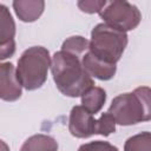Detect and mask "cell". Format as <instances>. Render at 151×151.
<instances>
[{"label":"cell","instance_id":"obj_1","mask_svg":"<svg viewBox=\"0 0 151 151\" xmlns=\"http://www.w3.org/2000/svg\"><path fill=\"white\" fill-rule=\"evenodd\" d=\"M79 58L67 51H60L53 57L52 74L58 88L65 96L78 97L93 86V81Z\"/></svg>","mask_w":151,"mask_h":151},{"label":"cell","instance_id":"obj_2","mask_svg":"<svg viewBox=\"0 0 151 151\" xmlns=\"http://www.w3.org/2000/svg\"><path fill=\"white\" fill-rule=\"evenodd\" d=\"M150 90L149 87L137 88L133 93L118 96L110 106L107 113L120 125H131L150 119Z\"/></svg>","mask_w":151,"mask_h":151},{"label":"cell","instance_id":"obj_3","mask_svg":"<svg viewBox=\"0 0 151 151\" xmlns=\"http://www.w3.org/2000/svg\"><path fill=\"white\" fill-rule=\"evenodd\" d=\"M125 32L107 24H100L92 31V40L88 44L90 52L99 60L116 65L126 46Z\"/></svg>","mask_w":151,"mask_h":151},{"label":"cell","instance_id":"obj_4","mask_svg":"<svg viewBox=\"0 0 151 151\" xmlns=\"http://www.w3.org/2000/svg\"><path fill=\"white\" fill-rule=\"evenodd\" d=\"M48 66V51L44 47H32L25 51L18 61L17 79L27 90L38 88L46 80Z\"/></svg>","mask_w":151,"mask_h":151},{"label":"cell","instance_id":"obj_5","mask_svg":"<svg viewBox=\"0 0 151 151\" xmlns=\"http://www.w3.org/2000/svg\"><path fill=\"white\" fill-rule=\"evenodd\" d=\"M116 122L110 113H104L99 119L83 106H74L70 116V132L79 138H86L92 134L109 136L114 132Z\"/></svg>","mask_w":151,"mask_h":151},{"label":"cell","instance_id":"obj_6","mask_svg":"<svg viewBox=\"0 0 151 151\" xmlns=\"http://www.w3.org/2000/svg\"><path fill=\"white\" fill-rule=\"evenodd\" d=\"M105 9L101 8L100 15L105 19L106 24L120 29L123 32L127 29H133L140 20V13L136 6L129 2H109Z\"/></svg>","mask_w":151,"mask_h":151},{"label":"cell","instance_id":"obj_7","mask_svg":"<svg viewBox=\"0 0 151 151\" xmlns=\"http://www.w3.org/2000/svg\"><path fill=\"white\" fill-rule=\"evenodd\" d=\"M14 21L8 9L0 5V59L8 58L14 53Z\"/></svg>","mask_w":151,"mask_h":151},{"label":"cell","instance_id":"obj_8","mask_svg":"<svg viewBox=\"0 0 151 151\" xmlns=\"http://www.w3.org/2000/svg\"><path fill=\"white\" fill-rule=\"evenodd\" d=\"M20 84L14 73L12 64H0V98L15 100L20 97Z\"/></svg>","mask_w":151,"mask_h":151},{"label":"cell","instance_id":"obj_9","mask_svg":"<svg viewBox=\"0 0 151 151\" xmlns=\"http://www.w3.org/2000/svg\"><path fill=\"white\" fill-rule=\"evenodd\" d=\"M83 66L88 74H92L101 80H107L113 77L116 72V65L106 64L97 59L91 52L83 57Z\"/></svg>","mask_w":151,"mask_h":151},{"label":"cell","instance_id":"obj_10","mask_svg":"<svg viewBox=\"0 0 151 151\" xmlns=\"http://www.w3.org/2000/svg\"><path fill=\"white\" fill-rule=\"evenodd\" d=\"M81 96H83V107L92 114L93 113L96 114L101 109L105 101V98H106L105 91H103L99 87H93V86L90 87L87 91H85Z\"/></svg>","mask_w":151,"mask_h":151},{"label":"cell","instance_id":"obj_11","mask_svg":"<svg viewBox=\"0 0 151 151\" xmlns=\"http://www.w3.org/2000/svg\"><path fill=\"white\" fill-rule=\"evenodd\" d=\"M58 144L51 137L38 134L27 139L20 151H55Z\"/></svg>","mask_w":151,"mask_h":151},{"label":"cell","instance_id":"obj_12","mask_svg":"<svg viewBox=\"0 0 151 151\" xmlns=\"http://www.w3.org/2000/svg\"><path fill=\"white\" fill-rule=\"evenodd\" d=\"M125 151H150V133L144 132L130 138L125 144Z\"/></svg>","mask_w":151,"mask_h":151},{"label":"cell","instance_id":"obj_13","mask_svg":"<svg viewBox=\"0 0 151 151\" xmlns=\"http://www.w3.org/2000/svg\"><path fill=\"white\" fill-rule=\"evenodd\" d=\"M78 151H118V150L116 146H112L106 142L97 140L81 145Z\"/></svg>","mask_w":151,"mask_h":151},{"label":"cell","instance_id":"obj_14","mask_svg":"<svg viewBox=\"0 0 151 151\" xmlns=\"http://www.w3.org/2000/svg\"><path fill=\"white\" fill-rule=\"evenodd\" d=\"M79 7L83 8L84 12H88V13H93V12H99L101 11V7H104L106 5V2L101 1V2H79L78 4Z\"/></svg>","mask_w":151,"mask_h":151},{"label":"cell","instance_id":"obj_15","mask_svg":"<svg viewBox=\"0 0 151 151\" xmlns=\"http://www.w3.org/2000/svg\"><path fill=\"white\" fill-rule=\"evenodd\" d=\"M0 151H9L8 150V146L2 140H0Z\"/></svg>","mask_w":151,"mask_h":151}]
</instances>
